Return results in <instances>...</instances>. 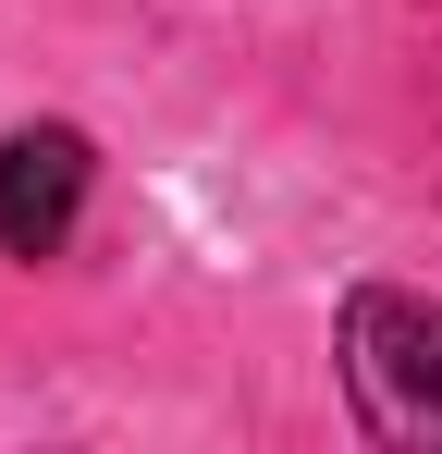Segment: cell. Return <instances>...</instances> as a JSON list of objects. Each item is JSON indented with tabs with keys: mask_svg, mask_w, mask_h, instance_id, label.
Masks as SVG:
<instances>
[{
	"mask_svg": "<svg viewBox=\"0 0 442 454\" xmlns=\"http://www.w3.org/2000/svg\"><path fill=\"white\" fill-rule=\"evenodd\" d=\"M99 197V136L86 123H12L0 136V258H62Z\"/></svg>",
	"mask_w": 442,
	"mask_h": 454,
	"instance_id": "7a4b0ae2",
	"label": "cell"
},
{
	"mask_svg": "<svg viewBox=\"0 0 442 454\" xmlns=\"http://www.w3.org/2000/svg\"><path fill=\"white\" fill-rule=\"evenodd\" d=\"M332 369L344 405L381 454H442V307L406 283H357L332 319Z\"/></svg>",
	"mask_w": 442,
	"mask_h": 454,
	"instance_id": "6da1fadb",
	"label": "cell"
}]
</instances>
